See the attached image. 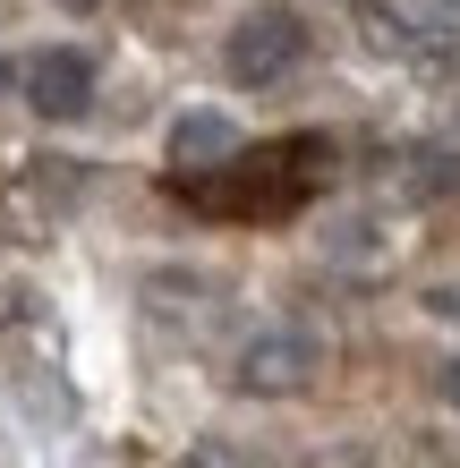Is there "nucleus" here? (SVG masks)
I'll list each match as a JSON object with an SVG mask.
<instances>
[{"label": "nucleus", "instance_id": "obj_10", "mask_svg": "<svg viewBox=\"0 0 460 468\" xmlns=\"http://www.w3.org/2000/svg\"><path fill=\"white\" fill-rule=\"evenodd\" d=\"M0 86H9V60H0Z\"/></svg>", "mask_w": 460, "mask_h": 468}, {"label": "nucleus", "instance_id": "obj_9", "mask_svg": "<svg viewBox=\"0 0 460 468\" xmlns=\"http://www.w3.org/2000/svg\"><path fill=\"white\" fill-rule=\"evenodd\" d=\"M60 9H102V0H60Z\"/></svg>", "mask_w": 460, "mask_h": 468}, {"label": "nucleus", "instance_id": "obj_2", "mask_svg": "<svg viewBox=\"0 0 460 468\" xmlns=\"http://www.w3.org/2000/svg\"><path fill=\"white\" fill-rule=\"evenodd\" d=\"M307 162H316V136L307 145H273V154H239V187H213V205H239V213H273L290 197H307Z\"/></svg>", "mask_w": 460, "mask_h": 468}, {"label": "nucleus", "instance_id": "obj_4", "mask_svg": "<svg viewBox=\"0 0 460 468\" xmlns=\"http://www.w3.org/2000/svg\"><path fill=\"white\" fill-rule=\"evenodd\" d=\"M316 375V341L307 333H256L248 349H239V383H248V392H299V383Z\"/></svg>", "mask_w": 460, "mask_h": 468}, {"label": "nucleus", "instance_id": "obj_3", "mask_svg": "<svg viewBox=\"0 0 460 468\" xmlns=\"http://www.w3.org/2000/svg\"><path fill=\"white\" fill-rule=\"evenodd\" d=\"M17 86H26V102H35L43 120H77V112L94 102V60L51 43V51H35V60L17 69Z\"/></svg>", "mask_w": 460, "mask_h": 468}, {"label": "nucleus", "instance_id": "obj_5", "mask_svg": "<svg viewBox=\"0 0 460 468\" xmlns=\"http://www.w3.org/2000/svg\"><path fill=\"white\" fill-rule=\"evenodd\" d=\"M392 43L418 60H460V0H410L392 9Z\"/></svg>", "mask_w": 460, "mask_h": 468}, {"label": "nucleus", "instance_id": "obj_6", "mask_svg": "<svg viewBox=\"0 0 460 468\" xmlns=\"http://www.w3.org/2000/svg\"><path fill=\"white\" fill-rule=\"evenodd\" d=\"M230 154H239V128L222 112H187L171 128V162H179V171H213V162H230Z\"/></svg>", "mask_w": 460, "mask_h": 468}, {"label": "nucleus", "instance_id": "obj_1", "mask_svg": "<svg viewBox=\"0 0 460 468\" xmlns=\"http://www.w3.org/2000/svg\"><path fill=\"white\" fill-rule=\"evenodd\" d=\"M299 60H307V26L290 9H248L230 26V43H222V69L239 77V86H282Z\"/></svg>", "mask_w": 460, "mask_h": 468}, {"label": "nucleus", "instance_id": "obj_8", "mask_svg": "<svg viewBox=\"0 0 460 468\" xmlns=\"http://www.w3.org/2000/svg\"><path fill=\"white\" fill-rule=\"evenodd\" d=\"M187 468H239V460H222V452H197V460H187Z\"/></svg>", "mask_w": 460, "mask_h": 468}, {"label": "nucleus", "instance_id": "obj_7", "mask_svg": "<svg viewBox=\"0 0 460 468\" xmlns=\"http://www.w3.org/2000/svg\"><path fill=\"white\" fill-rule=\"evenodd\" d=\"M444 400L460 409V357H452V367H444Z\"/></svg>", "mask_w": 460, "mask_h": 468}]
</instances>
